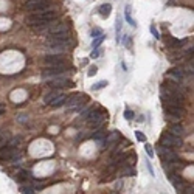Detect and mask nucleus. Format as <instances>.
Returning <instances> with one entry per match:
<instances>
[{"label": "nucleus", "mask_w": 194, "mask_h": 194, "mask_svg": "<svg viewBox=\"0 0 194 194\" xmlns=\"http://www.w3.org/2000/svg\"><path fill=\"white\" fill-rule=\"evenodd\" d=\"M62 93H64V92H61V90H58V89H56V90H53V92H50V93H48L47 96H45V104H48V106H50V104L53 103V101L56 99L59 95H62Z\"/></svg>", "instance_id": "17"}, {"label": "nucleus", "mask_w": 194, "mask_h": 194, "mask_svg": "<svg viewBox=\"0 0 194 194\" xmlns=\"http://www.w3.org/2000/svg\"><path fill=\"white\" fill-rule=\"evenodd\" d=\"M25 10L31 13H44L53 10V5L47 0H26L25 2Z\"/></svg>", "instance_id": "4"}, {"label": "nucleus", "mask_w": 194, "mask_h": 194, "mask_svg": "<svg viewBox=\"0 0 194 194\" xmlns=\"http://www.w3.org/2000/svg\"><path fill=\"white\" fill-rule=\"evenodd\" d=\"M96 70H98V68H96L95 65H93V67H90V68H89V76H95Z\"/></svg>", "instance_id": "31"}, {"label": "nucleus", "mask_w": 194, "mask_h": 194, "mask_svg": "<svg viewBox=\"0 0 194 194\" xmlns=\"http://www.w3.org/2000/svg\"><path fill=\"white\" fill-rule=\"evenodd\" d=\"M86 104V95L82 93H73L70 96H67L65 99V109L68 112H76V110H81Z\"/></svg>", "instance_id": "3"}, {"label": "nucleus", "mask_w": 194, "mask_h": 194, "mask_svg": "<svg viewBox=\"0 0 194 194\" xmlns=\"http://www.w3.org/2000/svg\"><path fill=\"white\" fill-rule=\"evenodd\" d=\"M65 99H67V95H65V93H62V95H59L56 99H54L50 106H51V107H61L62 104H65Z\"/></svg>", "instance_id": "19"}, {"label": "nucleus", "mask_w": 194, "mask_h": 194, "mask_svg": "<svg viewBox=\"0 0 194 194\" xmlns=\"http://www.w3.org/2000/svg\"><path fill=\"white\" fill-rule=\"evenodd\" d=\"M48 84L53 89L61 90V89H70V87H73V81H70L68 78H64V76H58V78H53Z\"/></svg>", "instance_id": "10"}, {"label": "nucleus", "mask_w": 194, "mask_h": 194, "mask_svg": "<svg viewBox=\"0 0 194 194\" xmlns=\"http://www.w3.org/2000/svg\"><path fill=\"white\" fill-rule=\"evenodd\" d=\"M144 149H146V152H147V155H149V157H154V151H152V147L149 144H146Z\"/></svg>", "instance_id": "30"}, {"label": "nucleus", "mask_w": 194, "mask_h": 194, "mask_svg": "<svg viewBox=\"0 0 194 194\" xmlns=\"http://www.w3.org/2000/svg\"><path fill=\"white\" fill-rule=\"evenodd\" d=\"M159 155L162 157V160L165 163H177L179 162V155L175 154L172 149H169V147L160 146L159 147Z\"/></svg>", "instance_id": "7"}, {"label": "nucleus", "mask_w": 194, "mask_h": 194, "mask_svg": "<svg viewBox=\"0 0 194 194\" xmlns=\"http://www.w3.org/2000/svg\"><path fill=\"white\" fill-rule=\"evenodd\" d=\"M16 159H19V151H17V147L5 146L3 149H0V160H16Z\"/></svg>", "instance_id": "11"}, {"label": "nucleus", "mask_w": 194, "mask_h": 194, "mask_svg": "<svg viewBox=\"0 0 194 194\" xmlns=\"http://www.w3.org/2000/svg\"><path fill=\"white\" fill-rule=\"evenodd\" d=\"M124 118H126V120H134V118H135V114L132 112L131 109H126V110H124Z\"/></svg>", "instance_id": "26"}, {"label": "nucleus", "mask_w": 194, "mask_h": 194, "mask_svg": "<svg viewBox=\"0 0 194 194\" xmlns=\"http://www.w3.org/2000/svg\"><path fill=\"white\" fill-rule=\"evenodd\" d=\"M45 65L47 67H59V65H65V58L62 54H48V56L44 58Z\"/></svg>", "instance_id": "12"}, {"label": "nucleus", "mask_w": 194, "mask_h": 194, "mask_svg": "<svg viewBox=\"0 0 194 194\" xmlns=\"http://www.w3.org/2000/svg\"><path fill=\"white\" fill-rule=\"evenodd\" d=\"M70 45H71V39L68 38V33L51 36V38L47 41L48 50H53L54 53H62V51H65V50H68Z\"/></svg>", "instance_id": "2"}, {"label": "nucleus", "mask_w": 194, "mask_h": 194, "mask_svg": "<svg viewBox=\"0 0 194 194\" xmlns=\"http://www.w3.org/2000/svg\"><path fill=\"white\" fill-rule=\"evenodd\" d=\"M30 179V174L26 172V171H20L19 174H17V180L19 182H25V180H28Z\"/></svg>", "instance_id": "22"}, {"label": "nucleus", "mask_w": 194, "mask_h": 194, "mask_svg": "<svg viewBox=\"0 0 194 194\" xmlns=\"http://www.w3.org/2000/svg\"><path fill=\"white\" fill-rule=\"evenodd\" d=\"M47 30H48V34L50 36L65 34V33H68V25L65 22H54V23L51 22V23H48Z\"/></svg>", "instance_id": "8"}, {"label": "nucleus", "mask_w": 194, "mask_h": 194, "mask_svg": "<svg viewBox=\"0 0 194 194\" xmlns=\"http://www.w3.org/2000/svg\"><path fill=\"white\" fill-rule=\"evenodd\" d=\"M22 192L23 194H34V188L33 186H22Z\"/></svg>", "instance_id": "29"}, {"label": "nucleus", "mask_w": 194, "mask_h": 194, "mask_svg": "<svg viewBox=\"0 0 194 194\" xmlns=\"http://www.w3.org/2000/svg\"><path fill=\"white\" fill-rule=\"evenodd\" d=\"M65 65H59V67H47L42 70V78L44 79H53V78H58L62 76V73L65 71Z\"/></svg>", "instance_id": "9"}, {"label": "nucleus", "mask_w": 194, "mask_h": 194, "mask_svg": "<svg viewBox=\"0 0 194 194\" xmlns=\"http://www.w3.org/2000/svg\"><path fill=\"white\" fill-rule=\"evenodd\" d=\"M58 17L56 11H44V13H33L31 16L26 17V23L30 26H34V28H47L48 23H51L54 19Z\"/></svg>", "instance_id": "1"}, {"label": "nucleus", "mask_w": 194, "mask_h": 194, "mask_svg": "<svg viewBox=\"0 0 194 194\" xmlns=\"http://www.w3.org/2000/svg\"><path fill=\"white\" fill-rule=\"evenodd\" d=\"M106 118H107L106 110H103V109H96V110H92V112L89 114V117H87V123H89L90 127H101V126L104 124Z\"/></svg>", "instance_id": "5"}, {"label": "nucleus", "mask_w": 194, "mask_h": 194, "mask_svg": "<svg viewBox=\"0 0 194 194\" xmlns=\"http://www.w3.org/2000/svg\"><path fill=\"white\" fill-rule=\"evenodd\" d=\"M151 31H152V34L155 36V39H159V31H157V30H155V26H154V25L151 26Z\"/></svg>", "instance_id": "34"}, {"label": "nucleus", "mask_w": 194, "mask_h": 194, "mask_svg": "<svg viewBox=\"0 0 194 194\" xmlns=\"http://www.w3.org/2000/svg\"><path fill=\"white\" fill-rule=\"evenodd\" d=\"M106 86H107V81H99V82H96V84L92 86V89H93V90H99V89H103Z\"/></svg>", "instance_id": "24"}, {"label": "nucleus", "mask_w": 194, "mask_h": 194, "mask_svg": "<svg viewBox=\"0 0 194 194\" xmlns=\"http://www.w3.org/2000/svg\"><path fill=\"white\" fill-rule=\"evenodd\" d=\"M104 38H106L104 34H103V36H98V38H95V41L92 42V47H93V48H98V45L104 41Z\"/></svg>", "instance_id": "23"}, {"label": "nucleus", "mask_w": 194, "mask_h": 194, "mask_svg": "<svg viewBox=\"0 0 194 194\" xmlns=\"http://www.w3.org/2000/svg\"><path fill=\"white\" fill-rule=\"evenodd\" d=\"M118 174L121 175V177H126V175H135V169H134V166L131 165H124V166H120V171Z\"/></svg>", "instance_id": "16"}, {"label": "nucleus", "mask_w": 194, "mask_h": 194, "mask_svg": "<svg viewBox=\"0 0 194 194\" xmlns=\"http://www.w3.org/2000/svg\"><path fill=\"white\" fill-rule=\"evenodd\" d=\"M160 146L165 147H180L182 146V138L180 137H175L172 134H163L160 138Z\"/></svg>", "instance_id": "6"}, {"label": "nucleus", "mask_w": 194, "mask_h": 194, "mask_svg": "<svg viewBox=\"0 0 194 194\" xmlns=\"http://www.w3.org/2000/svg\"><path fill=\"white\" fill-rule=\"evenodd\" d=\"M5 114V104H0V115Z\"/></svg>", "instance_id": "36"}, {"label": "nucleus", "mask_w": 194, "mask_h": 194, "mask_svg": "<svg viewBox=\"0 0 194 194\" xmlns=\"http://www.w3.org/2000/svg\"><path fill=\"white\" fill-rule=\"evenodd\" d=\"M99 54H101V50H99V48H95V51L92 53V58H98Z\"/></svg>", "instance_id": "33"}, {"label": "nucleus", "mask_w": 194, "mask_h": 194, "mask_svg": "<svg viewBox=\"0 0 194 194\" xmlns=\"http://www.w3.org/2000/svg\"><path fill=\"white\" fill-rule=\"evenodd\" d=\"M110 194H117V192H110Z\"/></svg>", "instance_id": "37"}, {"label": "nucleus", "mask_w": 194, "mask_h": 194, "mask_svg": "<svg viewBox=\"0 0 194 194\" xmlns=\"http://www.w3.org/2000/svg\"><path fill=\"white\" fill-rule=\"evenodd\" d=\"M110 11H112V6H110L109 3H104V5L99 6V13H101V16H103L104 19H106V17H109Z\"/></svg>", "instance_id": "20"}, {"label": "nucleus", "mask_w": 194, "mask_h": 194, "mask_svg": "<svg viewBox=\"0 0 194 194\" xmlns=\"http://www.w3.org/2000/svg\"><path fill=\"white\" fill-rule=\"evenodd\" d=\"M90 34H92V38H98V36H103V31H101L99 28H93L90 31Z\"/></svg>", "instance_id": "28"}, {"label": "nucleus", "mask_w": 194, "mask_h": 194, "mask_svg": "<svg viewBox=\"0 0 194 194\" xmlns=\"http://www.w3.org/2000/svg\"><path fill=\"white\" fill-rule=\"evenodd\" d=\"M126 20H127V22H131V25H135L134 19L131 17V6H126Z\"/></svg>", "instance_id": "25"}, {"label": "nucleus", "mask_w": 194, "mask_h": 194, "mask_svg": "<svg viewBox=\"0 0 194 194\" xmlns=\"http://www.w3.org/2000/svg\"><path fill=\"white\" fill-rule=\"evenodd\" d=\"M120 140V134L117 132V131H114V132H110L107 137H104V147H112L117 141Z\"/></svg>", "instance_id": "15"}, {"label": "nucleus", "mask_w": 194, "mask_h": 194, "mask_svg": "<svg viewBox=\"0 0 194 194\" xmlns=\"http://www.w3.org/2000/svg\"><path fill=\"white\" fill-rule=\"evenodd\" d=\"M104 137H106V134H104L103 129H101V131H98V132H95L93 135H92V138H93L95 141H101V140H104Z\"/></svg>", "instance_id": "21"}, {"label": "nucleus", "mask_w": 194, "mask_h": 194, "mask_svg": "<svg viewBox=\"0 0 194 194\" xmlns=\"http://www.w3.org/2000/svg\"><path fill=\"white\" fill-rule=\"evenodd\" d=\"M169 134H172V135H175V137H182V135L185 134V131H183L182 124H172V126L169 127Z\"/></svg>", "instance_id": "18"}, {"label": "nucleus", "mask_w": 194, "mask_h": 194, "mask_svg": "<svg viewBox=\"0 0 194 194\" xmlns=\"http://www.w3.org/2000/svg\"><path fill=\"white\" fill-rule=\"evenodd\" d=\"M166 114H168V118L174 120V121H179V118L183 117V107H165Z\"/></svg>", "instance_id": "14"}, {"label": "nucleus", "mask_w": 194, "mask_h": 194, "mask_svg": "<svg viewBox=\"0 0 194 194\" xmlns=\"http://www.w3.org/2000/svg\"><path fill=\"white\" fill-rule=\"evenodd\" d=\"M135 137H137V140H138V141H143V143H146V135H144L143 132L137 131V132H135Z\"/></svg>", "instance_id": "27"}, {"label": "nucleus", "mask_w": 194, "mask_h": 194, "mask_svg": "<svg viewBox=\"0 0 194 194\" xmlns=\"http://www.w3.org/2000/svg\"><path fill=\"white\" fill-rule=\"evenodd\" d=\"M6 146V140L3 137H0V149H3V147Z\"/></svg>", "instance_id": "32"}, {"label": "nucleus", "mask_w": 194, "mask_h": 194, "mask_svg": "<svg viewBox=\"0 0 194 194\" xmlns=\"http://www.w3.org/2000/svg\"><path fill=\"white\" fill-rule=\"evenodd\" d=\"M168 79L169 81H175V82H179L180 79H183V76H185V70L182 68V67H172L169 71H168Z\"/></svg>", "instance_id": "13"}, {"label": "nucleus", "mask_w": 194, "mask_h": 194, "mask_svg": "<svg viewBox=\"0 0 194 194\" xmlns=\"http://www.w3.org/2000/svg\"><path fill=\"white\" fill-rule=\"evenodd\" d=\"M121 188V180H118L117 183H115V189H120Z\"/></svg>", "instance_id": "35"}]
</instances>
